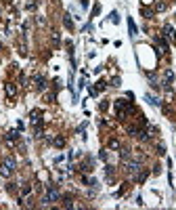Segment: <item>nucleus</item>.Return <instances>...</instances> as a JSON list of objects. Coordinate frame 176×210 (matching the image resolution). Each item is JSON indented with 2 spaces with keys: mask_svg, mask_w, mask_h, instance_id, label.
Segmentation results:
<instances>
[{
  "mask_svg": "<svg viewBox=\"0 0 176 210\" xmlns=\"http://www.w3.org/2000/svg\"><path fill=\"white\" fill-rule=\"evenodd\" d=\"M105 86H107V82H103V80H101V82H96V90H103Z\"/></svg>",
  "mask_w": 176,
  "mask_h": 210,
  "instance_id": "obj_24",
  "label": "nucleus"
},
{
  "mask_svg": "<svg viewBox=\"0 0 176 210\" xmlns=\"http://www.w3.org/2000/svg\"><path fill=\"white\" fill-rule=\"evenodd\" d=\"M147 176H149V172H147V170H143V172H138V176H136V179H138V181L143 183V181H145Z\"/></svg>",
  "mask_w": 176,
  "mask_h": 210,
  "instance_id": "obj_19",
  "label": "nucleus"
},
{
  "mask_svg": "<svg viewBox=\"0 0 176 210\" xmlns=\"http://www.w3.org/2000/svg\"><path fill=\"white\" fill-rule=\"evenodd\" d=\"M0 48H2V44H0Z\"/></svg>",
  "mask_w": 176,
  "mask_h": 210,
  "instance_id": "obj_30",
  "label": "nucleus"
},
{
  "mask_svg": "<svg viewBox=\"0 0 176 210\" xmlns=\"http://www.w3.org/2000/svg\"><path fill=\"white\" fill-rule=\"evenodd\" d=\"M15 160L13 158H4V164H2V168H0V172H2V176H11V172L15 170Z\"/></svg>",
  "mask_w": 176,
  "mask_h": 210,
  "instance_id": "obj_4",
  "label": "nucleus"
},
{
  "mask_svg": "<svg viewBox=\"0 0 176 210\" xmlns=\"http://www.w3.org/2000/svg\"><path fill=\"white\" fill-rule=\"evenodd\" d=\"M57 200H61V193H59V189L55 187V185H48L46 187V195H44V204H50V202H57Z\"/></svg>",
  "mask_w": 176,
  "mask_h": 210,
  "instance_id": "obj_2",
  "label": "nucleus"
},
{
  "mask_svg": "<svg viewBox=\"0 0 176 210\" xmlns=\"http://www.w3.org/2000/svg\"><path fill=\"white\" fill-rule=\"evenodd\" d=\"M115 111H118V118H126V114L132 111L134 107L130 105V101H126V99H115Z\"/></svg>",
  "mask_w": 176,
  "mask_h": 210,
  "instance_id": "obj_1",
  "label": "nucleus"
},
{
  "mask_svg": "<svg viewBox=\"0 0 176 210\" xmlns=\"http://www.w3.org/2000/svg\"><path fill=\"white\" fill-rule=\"evenodd\" d=\"M52 42L59 44V32H52Z\"/></svg>",
  "mask_w": 176,
  "mask_h": 210,
  "instance_id": "obj_27",
  "label": "nucleus"
},
{
  "mask_svg": "<svg viewBox=\"0 0 176 210\" xmlns=\"http://www.w3.org/2000/svg\"><path fill=\"white\" fill-rule=\"evenodd\" d=\"M25 8H30V11H34V8H36V2H25Z\"/></svg>",
  "mask_w": 176,
  "mask_h": 210,
  "instance_id": "obj_25",
  "label": "nucleus"
},
{
  "mask_svg": "<svg viewBox=\"0 0 176 210\" xmlns=\"http://www.w3.org/2000/svg\"><path fill=\"white\" fill-rule=\"evenodd\" d=\"M109 147H111V149H118V147H120V141H118V139H109Z\"/></svg>",
  "mask_w": 176,
  "mask_h": 210,
  "instance_id": "obj_18",
  "label": "nucleus"
},
{
  "mask_svg": "<svg viewBox=\"0 0 176 210\" xmlns=\"http://www.w3.org/2000/svg\"><path fill=\"white\" fill-rule=\"evenodd\" d=\"M124 170L134 176V174H138V170H140V162H138V160H126V162H124Z\"/></svg>",
  "mask_w": 176,
  "mask_h": 210,
  "instance_id": "obj_3",
  "label": "nucleus"
},
{
  "mask_svg": "<svg viewBox=\"0 0 176 210\" xmlns=\"http://www.w3.org/2000/svg\"><path fill=\"white\" fill-rule=\"evenodd\" d=\"M120 156H122V160H124V162H126V160H130V149H126V147H124V149L120 151Z\"/></svg>",
  "mask_w": 176,
  "mask_h": 210,
  "instance_id": "obj_14",
  "label": "nucleus"
},
{
  "mask_svg": "<svg viewBox=\"0 0 176 210\" xmlns=\"http://www.w3.org/2000/svg\"><path fill=\"white\" fill-rule=\"evenodd\" d=\"M17 139H19V132H17V130H11V132L6 134V141H8V143H13V141H17Z\"/></svg>",
  "mask_w": 176,
  "mask_h": 210,
  "instance_id": "obj_11",
  "label": "nucleus"
},
{
  "mask_svg": "<svg viewBox=\"0 0 176 210\" xmlns=\"http://www.w3.org/2000/svg\"><path fill=\"white\" fill-rule=\"evenodd\" d=\"M140 13H143V17H145V19H151V17H153V11H149V8H143Z\"/></svg>",
  "mask_w": 176,
  "mask_h": 210,
  "instance_id": "obj_17",
  "label": "nucleus"
},
{
  "mask_svg": "<svg viewBox=\"0 0 176 210\" xmlns=\"http://www.w3.org/2000/svg\"><path fill=\"white\" fill-rule=\"evenodd\" d=\"M155 11H166V2H157L155 4Z\"/></svg>",
  "mask_w": 176,
  "mask_h": 210,
  "instance_id": "obj_22",
  "label": "nucleus"
},
{
  "mask_svg": "<svg viewBox=\"0 0 176 210\" xmlns=\"http://www.w3.org/2000/svg\"><path fill=\"white\" fill-rule=\"evenodd\" d=\"M145 99H147V101H149L151 105H159V101H157V99H155L153 95H145Z\"/></svg>",
  "mask_w": 176,
  "mask_h": 210,
  "instance_id": "obj_16",
  "label": "nucleus"
},
{
  "mask_svg": "<svg viewBox=\"0 0 176 210\" xmlns=\"http://www.w3.org/2000/svg\"><path fill=\"white\" fill-rule=\"evenodd\" d=\"M52 143H55V147H63V145H65V139H63V137H55Z\"/></svg>",
  "mask_w": 176,
  "mask_h": 210,
  "instance_id": "obj_13",
  "label": "nucleus"
},
{
  "mask_svg": "<svg viewBox=\"0 0 176 210\" xmlns=\"http://www.w3.org/2000/svg\"><path fill=\"white\" fill-rule=\"evenodd\" d=\"M155 40H157V44H159V53H168V44H166L164 38H159V36H157Z\"/></svg>",
  "mask_w": 176,
  "mask_h": 210,
  "instance_id": "obj_9",
  "label": "nucleus"
},
{
  "mask_svg": "<svg viewBox=\"0 0 176 210\" xmlns=\"http://www.w3.org/2000/svg\"><path fill=\"white\" fill-rule=\"evenodd\" d=\"M157 153H159V156H164V153H166V147H164V145H159V147H157Z\"/></svg>",
  "mask_w": 176,
  "mask_h": 210,
  "instance_id": "obj_29",
  "label": "nucleus"
},
{
  "mask_svg": "<svg viewBox=\"0 0 176 210\" xmlns=\"http://www.w3.org/2000/svg\"><path fill=\"white\" fill-rule=\"evenodd\" d=\"M36 88H38V90H44V88H46V78H44V76H36Z\"/></svg>",
  "mask_w": 176,
  "mask_h": 210,
  "instance_id": "obj_7",
  "label": "nucleus"
},
{
  "mask_svg": "<svg viewBox=\"0 0 176 210\" xmlns=\"http://www.w3.org/2000/svg\"><path fill=\"white\" fill-rule=\"evenodd\" d=\"M27 193H32V187L30 185H23L21 187V195H27Z\"/></svg>",
  "mask_w": 176,
  "mask_h": 210,
  "instance_id": "obj_20",
  "label": "nucleus"
},
{
  "mask_svg": "<svg viewBox=\"0 0 176 210\" xmlns=\"http://www.w3.org/2000/svg\"><path fill=\"white\" fill-rule=\"evenodd\" d=\"M128 30H130V36H136V25L132 19H128Z\"/></svg>",
  "mask_w": 176,
  "mask_h": 210,
  "instance_id": "obj_15",
  "label": "nucleus"
},
{
  "mask_svg": "<svg viewBox=\"0 0 176 210\" xmlns=\"http://www.w3.org/2000/svg\"><path fill=\"white\" fill-rule=\"evenodd\" d=\"M63 23H65V27H67V30H71V27H74V21H71V17H69V15H65V17H63Z\"/></svg>",
  "mask_w": 176,
  "mask_h": 210,
  "instance_id": "obj_12",
  "label": "nucleus"
},
{
  "mask_svg": "<svg viewBox=\"0 0 176 210\" xmlns=\"http://www.w3.org/2000/svg\"><path fill=\"white\" fill-rule=\"evenodd\" d=\"M111 21H113V23H118V21H120V17H118V13H115V11L111 13Z\"/></svg>",
  "mask_w": 176,
  "mask_h": 210,
  "instance_id": "obj_26",
  "label": "nucleus"
},
{
  "mask_svg": "<svg viewBox=\"0 0 176 210\" xmlns=\"http://www.w3.org/2000/svg\"><path fill=\"white\" fill-rule=\"evenodd\" d=\"M99 11H101V6H99V4H94V8H92V17H94V15H99Z\"/></svg>",
  "mask_w": 176,
  "mask_h": 210,
  "instance_id": "obj_28",
  "label": "nucleus"
},
{
  "mask_svg": "<svg viewBox=\"0 0 176 210\" xmlns=\"http://www.w3.org/2000/svg\"><path fill=\"white\" fill-rule=\"evenodd\" d=\"M82 181L90 185V187H99V183H96V179H92V176H82Z\"/></svg>",
  "mask_w": 176,
  "mask_h": 210,
  "instance_id": "obj_10",
  "label": "nucleus"
},
{
  "mask_svg": "<svg viewBox=\"0 0 176 210\" xmlns=\"http://www.w3.org/2000/svg\"><path fill=\"white\" fill-rule=\"evenodd\" d=\"M128 134L136 137V134H138V128H136V126H128Z\"/></svg>",
  "mask_w": 176,
  "mask_h": 210,
  "instance_id": "obj_21",
  "label": "nucleus"
},
{
  "mask_svg": "<svg viewBox=\"0 0 176 210\" xmlns=\"http://www.w3.org/2000/svg\"><path fill=\"white\" fill-rule=\"evenodd\" d=\"M164 86H170V84L174 82V74H172V69H166V72H164Z\"/></svg>",
  "mask_w": 176,
  "mask_h": 210,
  "instance_id": "obj_5",
  "label": "nucleus"
},
{
  "mask_svg": "<svg viewBox=\"0 0 176 210\" xmlns=\"http://www.w3.org/2000/svg\"><path fill=\"white\" fill-rule=\"evenodd\" d=\"M46 101L52 103V101H55V92H46Z\"/></svg>",
  "mask_w": 176,
  "mask_h": 210,
  "instance_id": "obj_23",
  "label": "nucleus"
},
{
  "mask_svg": "<svg viewBox=\"0 0 176 210\" xmlns=\"http://www.w3.org/2000/svg\"><path fill=\"white\" fill-rule=\"evenodd\" d=\"M164 34H166V36H168V38H170L172 42L176 40V34H174V30H172V25H168V23L164 25Z\"/></svg>",
  "mask_w": 176,
  "mask_h": 210,
  "instance_id": "obj_6",
  "label": "nucleus"
},
{
  "mask_svg": "<svg viewBox=\"0 0 176 210\" xmlns=\"http://www.w3.org/2000/svg\"><path fill=\"white\" fill-rule=\"evenodd\" d=\"M4 88H6V95H8V97H15V95H17V86H15L13 82H8Z\"/></svg>",
  "mask_w": 176,
  "mask_h": 210,
  "instance_id": "obj_8",
  "label": "nucleus"
}]
</instances>
